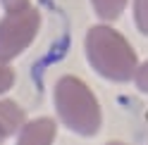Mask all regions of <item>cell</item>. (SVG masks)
Returning a JSON list of instances; mask_svg holds the SVG:
<instances>
[{
  "instance_id": "obj_1",
  "label": "cell",
  "mask_w": 148,
  "mask_h": 145,
  "mask_svg": "<svg viewBox=\"0 0 148 145\" xmlns=\"http://www.w3.org/2000/svg\"><path fill=\"white\" fill-rule=\"evenodd\" d=\"M86 55L100 76L117 83H127L136 74L138 60L134 48L112 26L98 24L86 33Z\"/></svg>"
},
{
  "instance_id": "obj_4",
  "label": "cell",
  "mask_w": 148,
  "mask_h": 145,
  "mask_svg": "<svg viewBox=\"0 0 148 145\" xmlns=\"http://www.w3.org/2000/svg\"><path fill=\"white\" fill-rule=\"evenodd\" d=\"M55 131H58V124H55L50 117H41V119H34V121H24V126L19 129L17 145H53Z\"/></svg>"
},
{
  "instance_id": "obj_2",
  "label": "cell",
  "mask_w": 148,
  "mask_h": 145,
  "mask_svg": "<svg viewBox=\"0 0 148 145\" xmlns=\"http://www.w3.org/2000/svg\"><path fill=\"white\" fill-rule=\"evenodd\" d=\"M55 110L60 121L79 136H96L100 129V105L77 76H62L55 83Z\"/></svg>"
},
{
  "instance_id": "obj_10",
  "label": "cell",
  "mask_w": 148,
  "mask_h": 145,
  "mask_svg": "<svg viewBox=\"0 0 148 145\" xmlns=\"http://www.w3.org/2000/svg\"><path fill=\"white\" fill-rule=\"evenodd\" d=\"M3 3V7L7 12H14V10H22V7L29 5V0H0Z\"/></svg>"
},
{
  "instance_id": "obj_5",
  "label": "cell",
  "mask_w": 148,
  "mask_h": 145,
  "mask_svg": "<svg viewBox=\"0 0 148 145\" xmlns=\"http://www.w3.org/2000/svg\"><path fill=\"white\" fill-rule=\"evenodd\" d=\"M24 126V110L14 100H0V131L3 136L17 133Z\"/></svg>"
},
{
  "instance_id": "obj_6",
  "label": "cell",
  "mask_w": 148,
  "mask_h": 145,
  "mask_svg": "<svg viewBox=\"0 0 148 145\" xmlns=\"http://www.w3.org/2000/svg\"><path fill=\"white\" fill-rule=\"evenodd\" d=\"M91 5H93L96 14L100 19H117L119 14L124 12L127 7V0H91Z\"/></svg>"
},
{
  "instance_id": "obj_11",
  "label": "cell",
  "mask_w": 148,
  "mask_h": 145,
  "mask_svg": "<svg viewBox=\"0 0 148 145\" xmlns=\"http://www.w3.org/2000/svg\"><path fill=\"white\" fill-rule=\"evenodd\" d=\"M108 145H127V143H119V140H112V143H108Z\"/></svg>"
},
{
  "instance_id": "obj_7",
  "label": "cell",
  "mask_w": 148,
  "mask_h": 145,
  "mask_svg": "<svg viewBox=\"0 0 148 145\" xmlns=\"http://www.w3.org/2000/svg\"><path fill=\"white\" fill-rule=\"evenodd\" d=\"M134 19L138 31L148 36V0H134Z\"/></svg>"
},
{
  "instance_id": "obj_9",
  "label": "cell",
  "mask_w": 148,
  "mask_h": 145,
  "mask_svg": "<svg viewBox=\"0 0 148 145\" xmlns=\"http://www.w3.org/2000/svg\"><path fill=\"white\" fill-rule=\"evenodd\" d=\"M134 81H136L138 90H143V93H148V60L143 62V64H138V67H136Z\"/></svg>"
},
{
  "instance_id": "obj_3",
  "label": "cell",
  "mask_w": 148,
  "mask_h": 145,
  "mask_svg": "<svg viewBox=\"0 0 148 145\" xmlns=\"http://www.w3.org/2000/svg\"><path fill=\"white\" fill-rule=\"evenodd\" d=\"M38 26H41V14L31 5L7 12L5 19L0 22V62H10L19 52H24L36 38Z\"/></svg>"
},
{
  "instance_id": "obj_8",
  "label": "cell",
  "mask_w": 148,
  "mask_h": 145,
  "mask_svg": "<svg viewBox=\"0 0 148 145\" xmlns=\"http://www.w3.org/2000/svg\"><path fill=\"white\" fill-rule=\"evenodd\" d=\"M14 83V71L12 67H7V62H0V93L10 90Z\"/></svg>"
},
{
  "instance_id": "obj_12",
  "label": "cell",
  "mask_w": 148,
  "mask_h": 145,
  "mask_svg": "<svg viewBox=\"0 0 148 145\" xmlns=\"http://www.w3.org/2000/svg\"><path fill=\"white\" fill-rule=\"evenodd\" d=\"M3 140H5V136H3V131H0V145H3Z\"/></svg>"
}]
</instances>
